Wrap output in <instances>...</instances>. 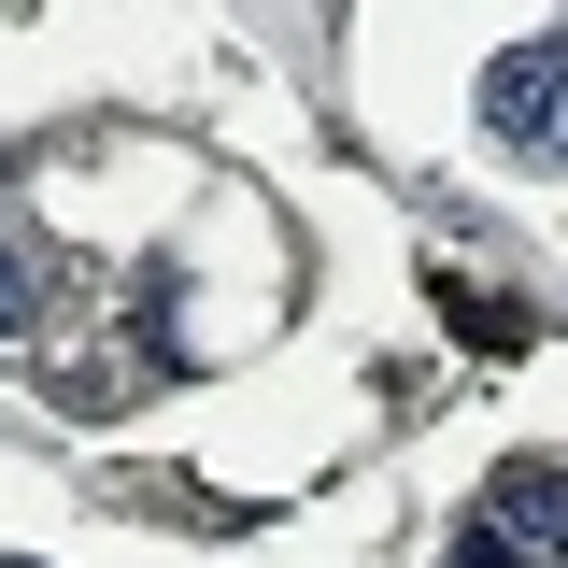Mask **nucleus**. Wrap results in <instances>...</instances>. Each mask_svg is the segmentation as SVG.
Returning <instances> with one entry per match:
<instances>
[{"label":"nucleus","mask_w":568,"mask_h":568,"mask_svg":"<svg viewBox=\"0 0 568 568\" xmlns=\"http://www.w3.org/2000/svg\"><path fill=\"white\" fill-rule=\"evenodd\" d=\"M29 313H43V256H29V242H0V342H14Z\"/></svg>","instance_id":"3"},{"label":"nucleus","mask_w":568,"mask_h":568,"mask_svg":"<svg viewBox=\"0 0 568 568\" xmlns=\"http://www.w3.org/2000/svg\"><path fill=\"white\" fill-rule=\"evenodd\" d=\"M0 568H43V555H0Z\"/></svg>","instance_id":"6"},{"label":"nucleus","mask_w":568,"mask_h":568,"mask_svg":"<svg viewBox=\"0 0 568 568\" xmlns=\"http://www.w3.org/2000/svg\"><path fill=\"white\" fill-rule=\"evenodd\" d=\"M455 568H511V555H497V540H469V555H455Z\"/></svg>","instance_id":"5"},{"label":"nucleus","mask_w":568,"mask_h":568,"mask_svg":"<svg viewBox=\"0 0 568 568\" xmlns=\"http://www.w3.org/2000/svg\"><path fill=\"white\" fill-rule=\"evenodd\" d=\"M0 185H14V156H0Z\"/></svg>","instance_id":"7"},{"label":"nucleus","mask_w":568,"mask_h":568,"mask_svg":"<svg viewBox=\"0 0 568 568\" xmlns=\"http://www.w3.org/2000/svg\"><path fill=\"white\" fill-rule=\"evenodd\" d=\"M555 71H568V29H555V43H511V58L484 71V129H511L526 156H540V114H555Z\"/></svg>","instance_id":"2"},{"label":"nucleus","mask_w":568,"mask_h":568,"mask_svg":"<svg viewBox=\"0 0 568 568\" xmlns=\"http://www.w3.org/2000/svg\"><path fill=\"white\" fill-rule=\"evenodd\" d=\"M540 156L568 171V71H555V114H540Z\"/></svg>","instance_id":"4"},{"label":"nucleus","mask_w":568,"mask_h":568,"mask_svg":"<svg viewBox=\"0 0 568 568\" xmlns=\"http://www.w3.org/2000/svg\"><path fill=\"white\" fill-rule=\"evenodd\" d=\"M484 540L511 568H568V469H497L484 484Z\"/></svg>","instance_id":"1"}]
</instances>
